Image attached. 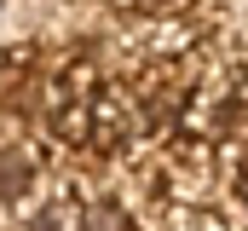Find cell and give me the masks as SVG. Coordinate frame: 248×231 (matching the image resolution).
I'll return each mask as SVG.
<instances>
[{"label": "cell", "instance_id": "1", "mask_svg": "<svg viewBox=\"0 0 248 231\" xmlns=\"http://www.w3.org/2000/svg\"><path fill=\"white\" fill-rule=\"evenodd\" d=\"M23 185H29V168H23L17 156H0V202H12Z\"/></svg>", "mask_w": 248, "mask_h": 231}, {"label": "cell", "instance_id": "2", "mask_svg": "<svg viewBox=\"0 0 248 231\" xmlns=\"http://www.w3.org/2000/svg\"><path fill=\"white\" fill-rule=\"evenodd\" d=\"M81 231H127V226H122L116 208H87V226H81Z\"/></svg>", "mask_w": 248, "mask_h": 231}]
</instances>
